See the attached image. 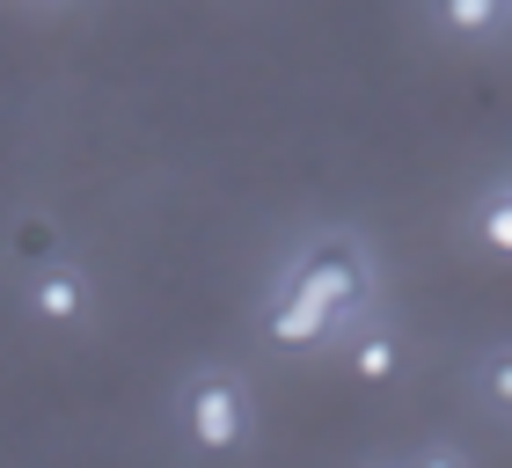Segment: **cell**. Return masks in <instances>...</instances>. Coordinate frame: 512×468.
Listing matches in <instances>:
<instances>
[{
  "mask_svg": "<svg viewBox=\"0 0 512 468\" xmlns=\"http://www.w3.org/2000/svg\"><path fill=\"white\" fill-rule=\"evenodd\" d=\"M8 249L22 256V264H37V271H44V264L59 256V227L44 220V213H22V220H15V242H8Z\"/></svg>",
  "mask_w": 512,
  "mask_h": 468,
  "instance_id": "6",
  "label": "cell"
},
{
  "mask_svg": "<svg viewBox=\"0 0 512 468\" xmlns=\"http://www.w3.org/2000/svg\"><path fill=\"white\" fill-rule=\"evenodd\" d=\"M359 300H366V264H359V249H352V242H315V249L293 264L286 293H278V308H271V344L308 351V344L330 337L337 315L359 308Z\"/></svg>",
  "mask_w": 512,
  "mask_h": 468,
  "instance_id": "1",
  "label": "cell"
},
{
  "mask_svg": "<svg viewBox=\"0 0 512 468\" xmlns=\"http://www.w3.org/2000/svg\"><path fill=\"white\" fill-rule=\"evenodd\" d=\"M352 373L359 381H395V373H403V344H395L388 330H374V337H359V351H352Z\"/></svg>",
  "mask_w": 512,
  "mask_h": 468,
  "instance_id": "5",
  "label": "cell"
},
{
  "mask_svg": "<svg viewBox=\"0 0 512 468\" xmlns=\"http://www.w3.org/2000/svg\"><path fill=\"white\" fill-rule=\"evenodd\" d=\"M483 395H491V410L512 417V351H491V359H483Z\"/></svg>",
  "mask_w": 512,
  "mask_h": 468,
  "instance_id": "8",
  "label": "cell"
},
{
  "mask_svg": "<svg viewBox=\"0 0 512 468\" xmlns=\"http://www.w3.org/2000/svg\"><path fill=\"white\" fill-rule=\"evenodd\" d=\"M183 432H191L198 454H235L249 439V388L235 373H198L183 388Z\"/></svg>",
  "mask_w": 512,
  "mask_h": 468,
  "instance_id": "2",
  "label": "cell"
},
{
  "mask_svg": "<svg viewBox=\"0 0 512 468\" xmlns=\"http://www.w3.org/2000/svg\"><path fill=\"white\" fill-rule=\"evenodd\" d=\"M476 234L491 242L498 256H512V191H498L491 205H483V220H476Z\"/></svg>",
  "mask_w": 512,
  "mask_h": 468,
  "instance_id": "7",
  "label": "cell"
},
{
  "mask_svg": "<svg viewBox=\"0 0 512 468\" xmlns=\"http://www.w3.org/2000/svg\"><path fill=\"white\" fill-rule=\"evenodd\" d=\"M410 468H469V454H454V447H432V454H417Z\"/></svg>",
  "mask_w": 512,
  "mask_h": 468,
  "instance_id": "9",
  "label": "cell"
},
{
  "mask_svg": "<svg viewBox=\"0 0 512 468\" xmlns=\"http://www.w3.org/2000/svg\"><path fill=\"white\" fill-rule=\"evenodd\" d=\"M512 22V0H439V30L447 37H498Z\"/></svg>",
  "mask_w": 512,
  "mask_h": 468,
  "instance_id": "4",
  "label": "cell"
},
{
  "mask_svg": "<svg viewBox=\"0 0 512 468\" xmlns=\"http://www.w3.org/2000/svg\"><path fill=\"white\" fill-rule=\"evenodd\" d=\"M88 300H96V286H88V271H74V264H44V271L30 278V315H37V322H52V330L81 322V315H88Z\"/></svg>",
  "mask_w": 512,
  "mask_h": 468,
  "instance_id": "3",
  "label": "cell"
}]
</instances>
